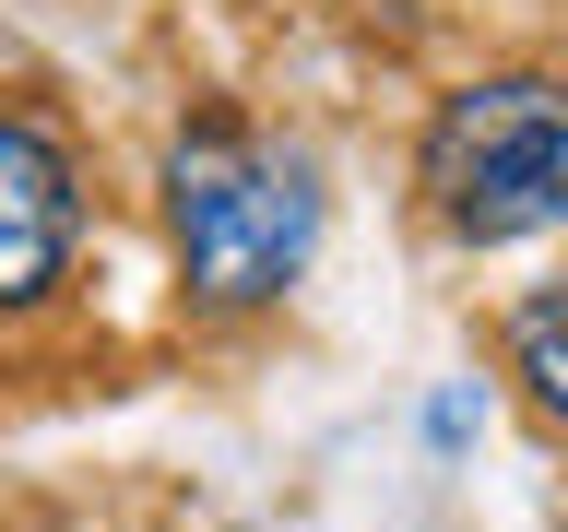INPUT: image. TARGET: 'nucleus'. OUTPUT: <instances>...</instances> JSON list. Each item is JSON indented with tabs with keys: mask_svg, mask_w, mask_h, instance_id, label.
Wrapping results in <instances>:
<instances>
[{
	"mask_svg": "<svg viewBox=\"0 0 568 532\" xmlns=\"http://www.w3.org/2000/svg\"><path fill=\"white\" fill-rule=\"evenodd\" d=\"M166 248H178L190 308H213V319L273 308L284 284L308 273V248H320L308 154H284V142H261L248 119L202 106V119L166 142Z\"/></svg>",
	"mask_w": 568,
	"mask_h": 532,
	"instance_id": "obj_1",
	"label": "nucleus"
},
{
	"mask_svg": "<svg viewBox=\"0 0 568 532\" xmlns=\"http://www.w3.org/2000/svg\"><path fill=\"white\" fill-rule=\"evenodd\" d=\"M415 177H426V213L462 248L557 237L568 225V83L557 71H486V83L438 95Z\"/></svg>",
	"mask_w": 568,
	"mask_h": 532,
	"instance_id": "obj_2",
	"label": "nucleus"
},
{
	"mask_svg": "<svg viewBox=\"0 0 568 532\" xmlns=\"http://www.w3.org/2000/svg\"><path fill=\"white\" fill-rule=\"evenodd\" d=\"M83 248V166L48 119H0V319L48 308Z\"/></svg>",
	"mask_w": 568,
	"mask_h": 532,
	"instance_id": "obj_3",
	"label": "nucleus"
},
{
	"mask_svg": "<svg viewBox=\"0 0 568 532\" xmlns=\"http://www.w3.org/2000/svg\"><path fill=\"white\" fill-rule=\"evenodd\" d=\"M509 367H521V390L568 426V284H557V296H532V308L509 319Z\"/></svg>",
	"mask_w": 568,
	"mask_h": 532,
	"instance_id": "obj_4",
	"label": "nucleus"
}]
</instances>
